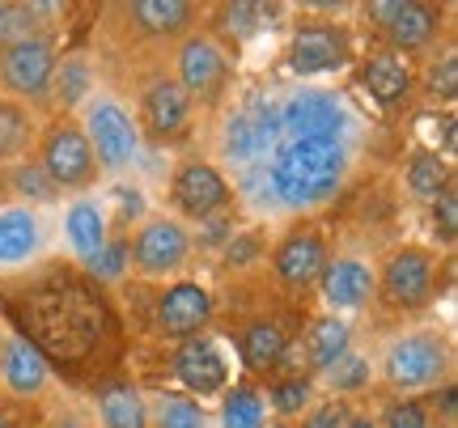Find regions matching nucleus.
Here are the masks:
<instances>
[{
	"instance_id": "47",
	"label": "nucleus",
	"mask_w": 458,
	"mask_h": 428,
	"mask_svg": "<svg viewBox=\"0 0 458 428\" xmlns=\"http://www.w3.org/2000/svg\"><path fill=\"white\" fill-rule=\"evenodd\" d=\"M0 428H13V424H9V415H4V412H0Z\"/></svg>"
},
{
	"instance_id": "21",
	"label": "nucleus",
	"mask_w": 458,
	"mask_h": 428,
	"mask_svg": "<svg viewBox=\"0 0 458 428\" xmlns=\"http://www.w3.org/2000/svg\"><path fill=\"white\" fill-rule=\"evenodd\" d=\"M360 85H365L369 98H377L382 106H394V102L408 98L411 72L403 68V60H394V55H374L369 64L360 68Z\"/></svg>"
},
{
	"instance_id": "31",
	"label": "nucleus",
	"mask_w": 458,
	"mask_h": 428,
	"mask_svg": "<svg viewBox=\"0 0 458 428\" xmlns=\"http://www.w3.org/2000/svg\"><path fill=\"white\" fill-rule=\"evenodd\" d=\"M157 428H204V412H199V403H191V399H162Z\"/></svg>"
},
{
	"instance_id": "37",
	"label": "nucleus",
	"mask_w": 458,
	"mask_h": 428,
	"mask_svg": "<svg viewBox=\"0 0 458 428\" xmlns=\"http://www.w3.org/2000/svg\"><path fill=\"white\" fill-rule=\"evenodd\" d=\"M433 230L442 233V242H454L458 238V196H454V187L433 199Z\"/></svg>"
},
{
	"instance_id": "4",
	"label": "nucleus",
	"mask_w": 458,
	"mask_h": 428,
	"mask_svg": "<svg viewBox=\"0 0 458 428\" xmlns=\"http://www.w3.org/2000/svg\"><path fill=\"white\" fill-rule=\"evenodd\" d=\"M280 128L289 132V140H340L344 106L331 94L306 89V94L289 98V106L280 111Z\"/></svg>"
},
{
	"instance_id": "8",
	"label": "nucleus",
	"mask_w": 458,
	"mask_h": 428,
	"mask_svg": "<svg viewBox=\"0 0 458 428\" xmlns=\"http://www.w3.org/2000/svg\"><path fill=\"white\" fill-rule=\"evenodd\" d=\"M348 60V38L335 26H301L289 43V68L301 72V77H314V72H331Z\"/></svg>"
},
{
	"instance_id": "6",
	"label": "nucleus",
	"mask_w": 458,
	"mask_h": 428,
	"mask_svg": "<svg viewBox=\"0 0 458 428\" xmlns=\"http://www.w3.org/2000/svg\"><path fill=\"white\" fill-rule=\"evenodd\" d=\"M89 140H94L89 148H98V162L106 170H119L136 157V128L123 115V106H114V102L89 106Z\"/></svg>"
},
{
	"instance_id": "44",
	"label": "nucleus",
	"mask_w": 458,
	"mask_h": 428,
	"mask_svg": "<svg viewBox=\"0 0 458 428\" xmlns=\"http://www.w3.org/2000/svg\"><path fill=\"white\" fill-rule=\"evenodd\" d=\"M344 428H374V420H365V415H348V424Z\"/></svg>"
},
{
	"instance_id": "5",
	"label": "nucleus",
	"mask_w": 458,
	"mask_h": 428,
	"mask_svg": "<svg viewBox=\"0 0 458 428\" xmlns=\"http://www.w3.org/2000/svg\"><path fill=\"white\" fill-rule=\"evenodd\" d=\"M276 132H280V111L272 102L250 98L225 123V153L233 162H250V157H259V153L276 145Z\"/></svg>"
},
{
	"instance_id": "15",
	"label": "nucleus",
	"mask_w": 458,
	"mask_h": 428,
	"mask_svg": "<svg viewBox=\"0 0 458 428\" xmlns=\"http://www.w3.org/2000/svg\"><path fill=\"white\" fill-rule=\"evenodd\" d=\"M225 199H229V187L213 165L191 162L174 174V204H179L187 216H208V213H216Z\"/></svg>"
},
{
	"instance_id": "23",
	"label": "nucleus",
	"mask_w": 458,
	"mask_h": 428,
	"mask_svg": "<svg viewBox=\"0 0 458 428\" xmlns=\"http://www.w3.org/2000/svg\"><path fill=\"white\" fill-rule=\"evenodd\" d=\"M98 412L106 420V428H148L145 399L131 390L128 382H111L98 390Z\"/></svg>"
},
{
	"instance_id": "46",
	"label": "nucleus",
	"mask_w": 458,
	"mask_h": 428,
	"mask_svg": "<svg viewBox=\"0 0 458 428\" xmlns=\"http://www.w3.org/2000/svg\"><path fill=\"white\" fill-rule=\"evenodd\" d=\"M51 428H81V424H77V420H55Z\"/></svg>"
},
{
	"instance_id": "3",
	"label": "nucleus",
	"mask_w": 458,
	"mask_h": 428,
	"mask_svg": "<svg viewBox=\"0 0 458 428\" xmlns=\"http://www.w3.org/2000/svg\"><path fill=\"white\" fill-rule=\"evenodd\" d=\"M445 373V344L433 335H403L386 352V378L399 390H420Z\"/></svg>"
},
{
	"instance_id": "45",
	"label": "nucleus",
	"mask_w": 458,
	"mask_h": 428,
	"mask_svg": "<svg viewBox=\"0 0 458 428\" xmlns=\"http://www.w3.org/2000/svg\"><path fill=\"white\" fill-rule=\"evenodd\" d=\"M442 412L454 415V390H445V395H442Z\"/></svg>"
},
{
	"instance_id": "39",
	"label": "nucleus",
	"mask_w": 458,
	"mask_h": 428,
	"mask_svg": "<svg viewBox=\"0 0 458 428\" xmlns=\"http://www.w3.org/2000/svg\"><path fill=\"white\" fill-rule=\"evenodd\" d=\"M428 89L442 94V98H454L458 94V55H442V64H433V72H428Z\"/></svg>"
},
{
	"instance_id": "10",
	"label": "nucleus",
	"mask_w": 458,
	"mask_h": 428,
	"mask_svg": "<svg viewBox=\"0 0 458 428\" xmlns=\"http://www.w3.org/2000/svg\"><path fill=\"white\" fill-rule=\"evenodd\" d=\"M374 21L391 34L394 47H425L433 30H437V9L433 4H416V0H377Z\"/></svg>"
},
{
	"instance_id": "14",
	"label": "nucleus",
	"mask_w": 458,
	"mask_h": 428,
	"mask_svg": "<svg viewBox=\"0 0 458 428\" xmlns=\"http://www.w3.org/2000/svg\"><path fill=\"white\" fill-rule=\"evenodd\" d=\"M174 373H179V382L187 390L216 395L229 378V365L216 344H208V340H187V344L179 348V357H174Z\"/></svg>"
},
{
	"instance_id": "25",
	"label": "nucleus",
	"mask_w": 458,
	"mask_h": 428,
	"mask_svg": "<svg viewBox=\"0 0 458 428\" xmlns=\"http://www.w3.org/2000/svg\"><path fill=\"white\" fill-rule=\"evenodd\" d=\"M280 357H284V331H280L276 323L259 318V323H250V327L242 331L246 369H272V365H280Z\"/></svg>"
},
{
	"instance_id": "12",
	"label": "nucleus",
	"mask_w": 458,
	"mask_h": 428,
	"mask_svg": "<svg viewBox=\"0 0 458 428\" xmlns=\"http://www.w3.org/2000/svg\"><path fill=\"white\" fill-rule=\"evenodd\" d=\"M382 289H386V297H391L394 306H403V310L425 306L428 297H433V264H428V255H420V250H399V255H391V264L382 272Z\"/></svg>"
},
{
	"instance_id": "33",
	"label": "nucleus",
	"mask_w": 458,
	"mask_h": 428,
	"mask_svg": "<svg viewBox=\"0 0 458 428\" xmlns=\"http://www.w3.org/2000/svg\"><path fill=\"white\" fill-rule=\"evenodd\" d=\"M21 145H26V115L9 102H0V157H13Z\"/></svg>"
},
{
	"instance_id": "32",
	"label": "nucleus",
	"mask_w": 458,
	"mask_h": 428,
	"mask_svg": "<svg viewBox=\"0 0 458 428\" xmlns=\"http://www.w3.org/2000/svg\"><path fill=\"white\" fill-rule=\"evenodd\" d=\"M327 373H331V386H335V390H360V386L369 382V361L357 357V352H344Z\"/></svg>"
},
{
	"instance_id": "9",
	"label": "nucleus",
	"mask_w": 458,
	"mask_h": 428,
	"mask_svg": "<svg viewBox=\"0 0 458 428\" xmlns=\"http://www.w3.org/2000/svg\"><path fill=\"white\" fill-rule=\"evenodd\" d=\"M208 314H213L208 289L182 281V284H174V289H165V297L157 301V327H162L165 335H174V340H191V335H199V327L208 323Z\"/></svg>"
},
{
	"instance_id": "43",
	"label": "nucleus",
	"mask_w": 458,
	"mask_h": 428,
	"mask_svg": "<svg viewBox=\"0 0 458 428\" xmlns=\"http://www.w3.org/2000/svg\"><path fill=\"white\" fill-rule=\"evenodd\" d=\"M255 247H259L255 238H233V242H229V264H250V259H255Z\"/></svg>"
},
{
	"instance_id": "29",
	"label": "nucleus",
	"mask_w": 458,
	"mask_h": 428,
	"mask_svg": "<svg viewBox=\"0 0 458 428\" xmlns=\"http://www.w3.org/2000/svg\"><path fill=\"white\" fill-rule=\"evenodd\" d=\"M221 428H263V399L255 390H233L221 407Z\"/></svg>"
},
{
	"instance_id": "19",
	"label": "nucleus",
	"mask_w": 458,
	"mask_h": 428,
	"mask_svg": "<svg viewBox=\"0 0 458 428\" xmlns=\"http://www.w3.org/2000/svg\"><path fill=\"white\" fill-rule=\"evenodd\" d=\"M374 289V276H369V267L357 264V259H335V264L323 272V297H327L335 310H352L360 306L365 297Z\"/></svg>"
},
{
	"instance_id": "40",
	"label": "nucleus",
	"mask_w": 458,
	"mask_h": 428,
	"mask_svg": "<svg viewBox=\"0 0 458 428\" xmlns=\"http://www.w3.org/2000/svg\"><path fill=\"white\" fill-rule=\"evenodd\" d=\"M123 264H128V247H123V242H106V247H102V255L94 259V272L111 281V276H119V272H123Z\"/></svg>"
},
{
	"instance_id": "24",
	"label": "nucleus",
	"mask_w": 458,
	"mask_h": 428,
	"mask_svg": "<svg viewBox=\"0 0 458 428\" xmlns=\"http://www.w3.org/2000/svg\"><path fill=\"white\" fill-rule=\"evenodd\" d=\"M38 247V221L26 208L0 213V264H21Z\"/></svg>"
},
{
	"instance_id": "38",
	"label": "nucleus",
	"mask_w": 458,
	"mask_h": 428,
	"mask_svg": "<svg viewBox=\"0 0 458 428\" xmlns=\"http://www.w3.org/2000/svg\"><path fill=\"white\" fill-rule=\"evenodd\" d=\"M85 89H89V68H85L81 60H68V64L60 68V102L72 106V102L85 98Z\"/></svg>"
},
{
	"instance_id": "18",
	"label": "nucleus",
	"mask_w": 458,
	"mask_h": 428,
	"mask_svg": "<svg viewBox=\"0 0 458 428\" xmlns=\"http://www.w3.org/2000/svg\"><path fill=\"white\" fill-rule=\"evenodd\" d=\"M187 115H191V98H187L174 81L148 85L145 123H148V132L153 136H179L182 128H187Z\"/></svg>"
},
{
	"instance_id": "13",
	"label": "nucleus",
	"mask_w": 458,
	"mask_h": 428,
	"mask_svg": "<svg viewBox=\"0 0 458 428\" xmlns=\"http://www.w3.org/2000/svg\"><path fill=\"white\" fill-rule=\"evenodd\" d=\"M131 259L148 276H165V272H174L187 259V233L174 221H148L145 230L136 233Z\"/></svg>"
},
{
	"instance_id": "36",
	"label": "nucleus",
	"mask_w": 458,
	"mask_h": 428,
	"mask_svg": "<svg viewBox=\"0 0 458 428\" xmlns=\"http://www.w3.org/2000/svg\"><path fill=\"white\" fill-rule=\"evenodd\" d=\"M382 424L386 428H433L428 424V412L416 403V399H399V403H391V407L382 412Z\"/></svg>"
},
{
	"instance_id": "2",
	"label": "nucleus",
	"mask_w": 458,
	"mask_h": 428,
	"mask_svg": "<svg viewBox=\"0 0 458 428\" xmlns=\"http://www.w3.org/2000/svg\"><path fill=\"white\" fill-rule=\"evenodd\" d=\"M344 174L340 140H284L272 157V187L284 204L306 208L335 191Z\"/></svg>"
},
{
	"instance_id": "1",
	"label": "nucleus",
	"mask_w": 458,
	"mask_h": 428,
	"mask_svg": "<svg viewBox=\"0 0 458 428\" xmlns=\"http://www.w3.org/2000/svg\"><path fill=\"white\" fill-rule=\"evenodd\" d=\"M9 310L21 323V331L30 335V344L55 357V361H81L85 352L98 344L102 306L72 276L26 284L21 301H9Z\"/></svg>"
},
{
	"instance_id": "42",
	"label": "nucleus",
	"mask_w": 458,
	"mask_h": 428,
	"mask_svg": "<svg viewBox=\"0 0 458 428\" xmlns=\"http://www.w3.org/2000/svg\"><path fill=\"white\" fill-rule=\"evenodd\" d=\"M13 182H17V191H21V196H34V199L47 196V179H43L38 170H30V165H21V170L13 174Z\"/></svg>"
},
{
	"instance_id": "34",
	"label": "nucleus",
	"mask_w": 458,
	"mask_h": 428,
	"mask_svg": "<svg viewBox=\"0 0 458 428\" xmlns=\"http://www.w3.org/2000/svg\"><path fill=\"white\" fill-rule=\"evenodd\" d=\"M272 403H276L280 415H297L306 403H310V382L306 378H284L276 390H272Z\"/></svg>"
},
{
	"instance_id": "27",
	"label": "nucleus",
	"mask_w": 458,
	"mask_h": 428,
	"mask_svg": "<svg viewBox=\"0 0 458 428\" xmlns=\"http://www.w3.org/2000/svg\"><path fill=\"white\" fill-rule=\"evenodd\" d=\"M348 344H352L348 323H340V318H318L310 331V361L318 365V369H331V365L348 352Z\"/></svg>"
},
{
	"instance_id": "26",
	"label": "nucleus",
	"mask_w": 458,
	"mask_h": 428,
	"mask_svg": "<svg viewBox=\"0 0 458 428\" xmlns=\"http://www.w3.org/2000/svg\"><path fill=\"white\" fill-rule=\"evenodd\" d=\"M131 17L148 34H174L191 21V4H182V0H140V4H131Z\"/></svg>"
},
{
	"instance_id": "28",
	"label": "nucleus",
	"mask_w": 458,
	"mask_h": 428,
	"mask_svg": "<svg viewBox=\"0 0 458 428\" xmlns=\"http://www.w3.org/2000/svg\"><path fill=\"white\" fill-rule=\"evenodd\" d=\"M408 187L411 196L437 199L442 191H450V170H445V162L437 153H416L408 165Z\"/></svg>"
},
{
	"instance_id": "30",
	"label": "nucleus",
	"mask_w": 458,
	"mask_h": 428,
	"mask_svg": "<svg viewBox=\"0 0 458 428\" xmlns=\"http://www.w3.org/2000/svg\"><path fill=\"white\" fill-rule=\"evenodd\" d=\"M21 38H34L30 4H0V47H13Z\"/></svg>"
},
{
	"instance_id": "22",
	"label": "nucleus",
	"mask_w": 458,
	"mask_h": 428,
	"mask_svg": "<svg viewBox=\"0 0 458 428\" xmlns=\"http://www.w3.org/2000/svg\"><path fill=\"white\" fill-rule=\"evenodd\" d=\"M68 242L77 255L85 259H98L102 247H106V221H102V208L94 199H77L72 208H68Z\"/></svg>"
},
{
	"instance_id": "11",
	"label": "nucleus",
	"mask_w": 458,
	"mask_h": 428,
	"mask_svg": "<svg viewBox=\"0 0 458 428\" xmlns=\"http://www.w3.org/2000/svg\"><path fill=\"white\" fill-rule=\"evenodd\" d=\"M51 72H55V55H51V43L38 38V34H34V38H21V43H13V47L4 51V81H9V89H17V94L38 98L51 85Z\"/></svg>"
},
{
	"instance_id": "17",
	"label": "nucleus",
	"mask_w": 458,
	"mask_h": 428,
	"mask_svg": "<svg viewBox=\"0 0 458 428\" xmlns=\"http://www.w3.org/2000/svg\"><path fill=\"white\" fill-rule=\"evenodd\" d=\"M323 264H327V250L314 233H293L276 250V272L284 284H310L314 276H323Z\"/></svg>"
},
{
	"instance_id": "41",
	"label": "nucleus",
	"mask_w": 458,
	"mask_h": 428,
	"mask_svg": "<svg viewBox=\"0 0 458 428\" xmlns=\"http://www.w3.org/2000/svg\"><path fill=\"white\" fill-rule=\"evenodd\" d=\"M348 424V412H344L340 403H323V407H314L306 428H344Z\"/></svg>"
},
{
	"instance_id": "16",
	"label": "nucleus",
	"mask_w": 458,
	"mask_h": 428,
	"mask_svg": "<svg viewBox=\"0 0 458 428\" xmlns=\"http://www.w3.org/2000/svg\"><path fill=\"white\" fill-rule=\"evenodd\" d=\"M179 77H182V94L191 98V94H216L221 81H225V55L216 51V43L208 38H191L187 47L179 51Z\"/></svg>"
},
{
	"instance_id": "20",
	"label": "nucleus",
	"mask_w": 458,
	"mask_h": 428,
	"mask_svg": "<svg viewBox=\"0 0 458 428\" xmlns=\"http://www.w3.org/2000/svg\"><path fill=\"white\" fill-rule=\"evenodd\" d=\"M4 382H9L13 395H38L47 386V357L30 340L17 335L9 344V357H4Z\"/></svg>"
},
{
	"instance_id": "7",
	"label": "nucleus",
	"mask_w": 458,
	"mask_h": 428,
	"mask_svg": "<svg viewBox=\"0 0 458 428\" xmlns=\"http://www.w3.org/2000/svg\"><path fill=\"white\" fill-rule=\"evenodd\" d=\"M43 170L60 187H81L94 174V148L77 128H55L43 140Z\"/></svg>"
},
{
	"instance_id": "35",
	"label": "nucleus",
	"mask_w": 458,
	"mask_h": 428,
	"mask_svg": "<svg viewBox=\"0 0 458 428\" xmlns=\"http://www.w3.org/2000/svg\"><path fill=\"white\" fill-rule=\"evenodd\" d=\"M272 13H276V9H267V4H229V9H225V26L233 34H255Z\"/></svg>"
},
{
	"instance_id": "48",
	"label": "nucleus",
	"mask_w": 458,
	"mask_h": 428,
	"mask_svg": "<svg viewBox=\"0 0 458 428\" xmlns=\"http://www.w3.org/2000/svg\"><path fill=\"white\" fill-rule=\"evenodd\" d=\"M276 428H284V424H276Z\"/></svg>"
}]
</instances>
